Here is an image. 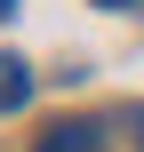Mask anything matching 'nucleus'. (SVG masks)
Masks as SVG:
<instances>
[{"instance_id": "nucleus-3", "label": "nucleus", "mask_w": 144, "mask_h": 152, "mask_svg": "<svg viewBox=\"0 0 144 152\" xmlns=\"http://www.w3.org/2000/svg\"><path fill=\"white\" fill-rule=\"evenodd\" d=\"M0 16H16V0H0Z\"/></svg>"}, {"instance_id": "nucleus-5", "label": "nucleus", "mask_w": 144, "mask_h": 152, "mask_svg": "<svg viewBox=\"0 0 144 152\" xmlns=\"http://www.w3.org/2000/svg\"><path fill=\"white\" fill-rule=\"evenodd\" d=\"M136 128H144V120H136Z\"/></svg>"}, {"instance_id": "nucleus-2", "label": "nucleus", "mask_w": 144, "mask_h": 152, "mask_svg": "<svg viewBox=\"0 0 144 152\" xmlns=\"http://www.w3.org/2000/svg\"><path fill=\"white\" fill-rule=\"evenodd\" d=\"M24 104H32V64L0 56V112H24Z\"/></svg>"}, {"instance_id": "nucleus-1", "label": "nucleus", "mask_w": 144, "mask_h": 152, "mask_svg": "<svg viewBox=\"0 0 144 152\" xmlns=\"http://www.w3.org/2000/svg\"><path fill=\"white\" fill-rule=\"evenodd\" d=\"M32 152H96V120H48L32 136Z\"/></svg>"}, {"instance_id": "nucleus-4", "label": "nucleus", "mask_w": 144, "mask_h": 152, "mask_svg": "<svg viewBox=\"0 0 144 152\" xmlns=\"http://www.w3.org/2000/svg\"><path fill=\"white\" fill-rule=\"evenodd\" d=\"M96 8H128V0H96Z\"/></svg>"}]
</instances>
